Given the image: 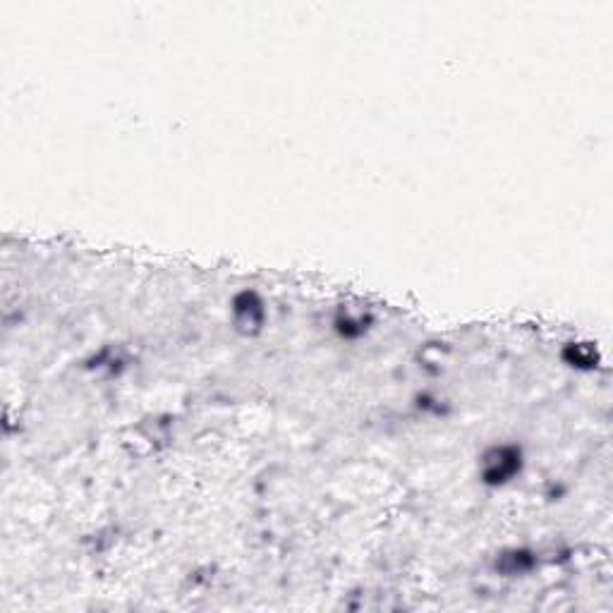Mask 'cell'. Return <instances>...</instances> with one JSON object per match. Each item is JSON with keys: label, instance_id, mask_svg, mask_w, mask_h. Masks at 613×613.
I'll return each mask as SVG.
<instances>
[{"label": "cell", "instance_id": "1", "mask_svg": "<svg viewBox=\"0 0 613 613\" xmlns=\"http://www.w3.org/2000/svg\"><path fill=\"white\" fill-rule=\"evenodd\" d=\"M520 470V453L515 449H496L494 453L487 455V468H484V480L489 484H503Z\"/></svg>", "mask_w": 613, "mask_h": 613}]
</instances>
